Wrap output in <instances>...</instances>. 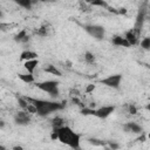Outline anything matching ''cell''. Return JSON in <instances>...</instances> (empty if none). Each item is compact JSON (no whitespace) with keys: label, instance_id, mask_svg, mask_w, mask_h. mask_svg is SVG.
<instances>
[{"label":"cell","instance_id":"1","mask_svg":"<svg viewBox=\"0 0 150 150\" xmlns=\"http://www.w3.org/2000/svg\"><path fill=\"white\" fill-rule=\"evenodd\" d=\"M54 132L56 134V138L61 143L70 146L74 150H79L80 149L81 136H80V134L75 132L71 128H69L67 125H63V127H61L59 129H55Z\"/></svg>","mask_w":150,"mask_h":150},{"label":"cell","instance_id":"2","mask_svg":"<svg viewBox=\"0 0 150 150\" xmlns=\"http://www.w3.org/2000/svg\"><path fill=\"white\" fill-rule=\"evenodd\" d=\"M25 100L35 108V112L40 116H47V115H49L54 111L61 110L63 108V104H61L60 102L38 100V98H33V97H25Z\"/></svg>","mask_w":150,"mask_h":150},{"label":"cell","instance_id":"3","mask_svg":"<svg viewBox=\"0 0 150 150\" xmlns=\"http://www.w3.org/2000/svg\"><path fill=\"white\" fill-rule=\"evenodd\" d=\"M36 87L39 89H41L42 91L49 94L52 97H56L59 95V82L57 81H53V80H48V81H43V82H39L36 84Z\"/></svg>","mask_w":150,"mask_h":150},{"label":"cell","instance_id":"4","mask_svg":"<svg viewBox=\"0 0 150 150\" xmlns=\"http://www.w3.org/2000/svg\"><path fill=\"white\" fill-rule=\"evenodd\" d=\"M121 81H122V75L120 74H115V75H110L105 79H102L101 80V83L109 87V88H115L117 89L121 84Z\"/></svg>","mask_w":150,"mask_h":150},{"label":"cell","instance_id":"5","mask_svg":"<svg viewBox=\"0 0 150 150\" xmlns=\"http://www.w3.org/2000/svg\"><path fill=\"white\" fill-rule=\"evenodd\" d=\"M84 29L89 35L94 36L97 40H101L104 36V33H105L104 28L102 26H98V25H89V26H86Z\"/></svg>","mask_w":150,"mask_h":150},{"label":"cell","instance_id":"6","mask_svg":"<svg viewBox=\"0 0 150 150\" xmlns=\"http://www.w3.org/2000/svg\"><path fill=\"white\" fill-rule=\"evenodd\" d=\"M14 121L19 125H27L30 122V117H29V115H28L27 111H23L22 110V111H19V112L15 114Z\"/></svg>","mask_w":150,"mask_h":150},{"label":"cell","instance_id":"7","mask_svg":"<svg viewBox=\"0 0 150 150\" xmlns=\"http://www.w3.org/2000/svg\"><path fill=\"white\" fill-rule=\"evenodd\" d=\"M115 110L114 105H105V107H101L98 109L95 110V116L98 118H107L112 111Z\"/></svg>","mask_w":150,"mask_h":150},{"label":"cell","instance_id":"8","mask_svg":"<svg viewBox=\"0 0 150 150\" xmlns=\"http://www.w3.org/2000/svg\"><path fill=\"white\" fill-rule=\"evenodd\" d=\"M138 35H139V29H131V30H128L124 35L125 40L129 42V45H136L138 42Z\"/></svg>","mask_w":150,"mask_h":150},{"label":"cell","instance_id":"9","mask_svg":"<svg viewBox=\"0 0 150 150\" xmlns=\"http://www.w3.org/2000/svg\"><path fill=\"white\" fill-rule=\"evenodd\" d=\"M123 130H124L125 132H132V134H139V132H142V128H141L138 124L134 123V122L125 123V124L123 125Z\"/></svg>","mask_w":150,"mask_h":150},{"label":"cell","instance_id":"10","mask_svg":"<svg viewBox=\"0 0 150 150\" xmlns=\"http://www.w3.org/2000/svg\"><path fill=\"white\" fill-rule=\"evenodd\" d=\"M38 64H39V61L38 60H29V61H25L23 67L28 71V74H33Z\"/></svg>","mask_w":150,"mask_h":150},{"label":"cell","instance_id":"11","mask_svg":"<svg viewBox=\"0 0 150 150\" xmlns=\"http://www.w3.org/2000/svg\"><path fill=\"white\" fill-rule=\"evenodd\" d=\"M112 43L115 45V46H120V47H130V45H129V42L125 40V38L124 36H114L112 38Z\"/></svg>","mask_w":150,"mask_h":150},{"label":"cell","instance_id":"12","mask_svg":"<svg viewBox=\"0 0 150 150\" xmlns=\"http://www.w3.org/2000/svg\"><path fill=\"white\" fill-rule=\"evenodd\" d=\"M20 57H21V60H23V61L36 60L38 54H36V53H34V52H32V50H25V52H22V53H21Z\"/></svg>","mask_w":150,"mask_h":150},{"label":"cell","instance_id":"13","mask_svg":"<svg viewBox=\"0 0 150 150\" xmlns=\"http://www.w3.org/2000/svg\"><path fill=\"white\" fill-rule=\"evenodd\" d=\"M43 69H45L46 73L53 74V75H55V76H61V71H60L55 66H53V64H47Z\"/></svg>","mask_w":150,"mask_h":150},{"label":"cell","instance_id":"14","mask_svg":"<svg viewBox=\"0 0 150 150\" xmlns=\"http://www.w3.org/2000/svg\"><path fill=\"white\" fill-rule=\"evenodd\" d=\"M19 79L21 81H23L25 83H32L35 80L34 76H33V74H20L19 75Z\"/></svg>","mask_w":150,"mask_h":150},{"label":"cell","instance_id":"15","mask_svg":"<svg viewBox=\"0 0 150 150\" xmlns=\"http://www.w3.org/2000/svg\"><path fill=\"white\" fill-rule=\"evenodd\" d=\"M63 122H64V120L62 118V117H55V118H53V121H52V125H53V128H54V130L55 129H59V128H61V127H63Z\"/></svg>","mask_w":150,"mask_h":150},{"label":"cell","instance_id":"16","mask_svg":"<svg viewBox=\"0 0 150 150\" xmlns=\"http://www.w3.org/2000/svg\"><path fill=\"white\" fill-rule=\"evenodd\" d=\"M141 47L145 50H149L150 49V38H144L141 41Z\"/></svg>","mask_w":150,"mask_h":150},{"label":"cell","instance_id":"17","mask_svg":"<svg viewBox=\"0 0 150 150\" xmlns=\"http://www.w3.org/2000/svg\"><path fill=\"white\" fill-rule=\"evenodd\" d=\"M26 34H27L26 29L21 30V32L15 36V40H16V41H26V40H27V39H26V38H27V35H26Z\"/></svg>","mask_w":150,"mask_h":150},{"label":"cell","instance_id":"18","mask_svg":"<svg viewBox=\"0 0 150 150\" xmlns=\"http://www.w3.org/2000/svg\"><path fill=\"white\" fill-rule=\"evenodd\" d=\"M84 60H86L88 63H93V62L95 61V56H94L93 53H90V52H86V53H84Z\"/></svg>","mask_w":150,"mask_h":150},{"label":"cell","instance_id":"19","mask_svg":"<svg viewBox=\"0 0 150 150\" xmlns=\"http://www.w3.org/2000/svg\"><path fill=\"white\" fill-rule=\"evenodd\" d=\"M81 114L82 115H93V116H95V109H91V108H82Z\"/></svg>","mask_w":150,"mask_h":150},{"label":"cell","instance_id":"20","mask_svg":"<svg viewBox=\"0 0 150 150\" xmlns=\"http://www.w3.org/2000/svg\"><path fill=\"white\" fill-rule=\"evenodd\" d=\"M38 34H39L40 36H47V34H48V28H47L46 26H42V27L38 30Z\"/></svg>","mask_w":150,"mask_h":150},{"label":"cell","instance_id":"21","mask_svg":"<svg viewBox=\"0 0 150 150\" xmlns=\"http://www.w3.org/2000/svg\"><path fill=\"white\" fill-rule=\"evenodd\" d=\"M18 5H20V6L25 7V8H29L30 5H32V2L28 1V0H26V1H18Z\"/></svg>","mask_w":150,"mask_h":150},{"label":"cell","instance_id":"22","mask_svg":"<svg viewBox=\"0 0 150 150\" xmlns=\"http://www.w3.org/2000/svg\"><path fill=\"white\" fill-rule=\"evenodd\" d=\"M94 89H95V84H89V86L86 88V93H91Z\"/></svg>","mask_w":150,"mask_h":150},{"label":"cell","instance_id":"23","mask_svg":"<svg viewBox=\"0 0 150 150\" xmlns=\"http://www.w3.org/2000/svg\"><path fill=\"white\" fill-rule=\"evenodd\" d=\"M91 4L93 5H98V6H105V2H103V1H93Z\"/></svg>","mask_w":150,"mask_h":150},{"label":"cell","instance_id":"24","mask_svg":"<svg viewBox=\"0 0 150 150\" xmlns=\"http://www.w3.org/2000/svg\"><path fill=\"white\" fill-rule=\"evenodd\" d=\"M129 111H130V114H136V108H135L134 105H130Z\"/></svg>","mask_w":150,"mask_h":150},{"label":"cell","instance_id":"25","mask_svg":"<svg viewBox=\"0 0 150 150\" xmlns=\"http://www.w3.org/2000/svg\"><path fill=\"white\" fill-rule=\"evenodd\" d=\"M110 146H111L112 149H117V148H118V144H115V143H110Z\"/></svg>","mask_w":150,"mask_h":150},{"label":"cell","instance_id":"26","mask_svg":"<svg viewBox=\"0 0 150 150\" xmlns=\"http://www.w3.org/2000/svg\"><path fill=\"white\" fill-rule=\"evenodd\" d=\"M13 150H23V148H22V146H20V145H16V146H14V148H13Z\"/></svg>","mask_w":150,"mask_h":150},{"label":"cell","instance_id":"27","mask_svg":"<svg viewBox=\"0 0 150 150\" xmlns=\"http://www.w3.org/2000/svg\"><path fill=\"white\" fill-rule=\"evenodd\" d=\"M0 16H1V12H0Z\"/></svg>","mask_w":150,"mask_h":150}]
</instances>
